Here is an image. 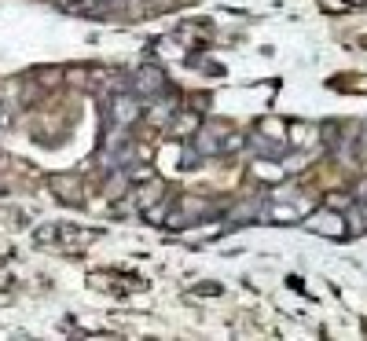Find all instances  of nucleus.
Instances as JSON below:
<instances>
[{
	"label": "nucleus",
	"mask_w": 367,
	"mask_h": 341,
	"mask_svg": "<svg viewBox=\"0 0 367 341\" xmlns=\"http://www.w3.org/2000/svg\"><path fill=\"white\" fill-rule=\"evenodd\" d=\"M114 114H118L121 125H128V121L140 114V103H136L133 96H121V99H114Z\"/></svg>",
	"instance_id": "f257e3e1"
},
{
	"label": "nucleus",
	"mask_w": 367,
	"mask_h": 341,
	"mask_svg": "<svg viewBox=\"0 0 367 341\" xmlns=\"http://www.w3.org/2000/svg\"><path fill=\"white\" fill-rule=\"evenodd\" d=\"M136 89L140 92H162L165 89V77L158 70H143V77H136Z\"/></svg>",
	"instance_id": "f03ea898"
}]
</instances>
